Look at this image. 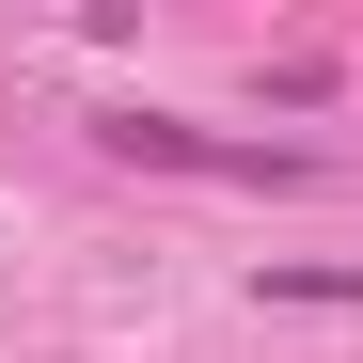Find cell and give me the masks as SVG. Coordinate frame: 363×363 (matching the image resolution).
Returning <instances> with one entry per match:
<instances>
[{
	"instance_id": "6da1fadb",
	"label": "cell",
	"mask_w": 363,
	"mask_h": 363,
	"mask_svg": "<svg viewBox=\"0 0 363 363\" xmlns=\"http://www.w3.org/2000/svg\"><path fill=\"white\" fill-rule=\"evenodd\" d=\"M111 158L143 174H206V190H300V143H221V127H174V111H111Z\"/></svg>"
},
{
	"instance_id": "7a4b0ae2",
	"label": "cell",
	"mask_w": 363,
	"mask_h": 363,
	"mask_svg": "<svg viewBox=\"0 0 363 363\" xmlns=\"http://www.w3.org/2000/svg\"><path fill=\"white\" fill-rule=\"evenodd\" d=\"M253 300H363V269H253Z\"/></svg>"
}]
</instances>
